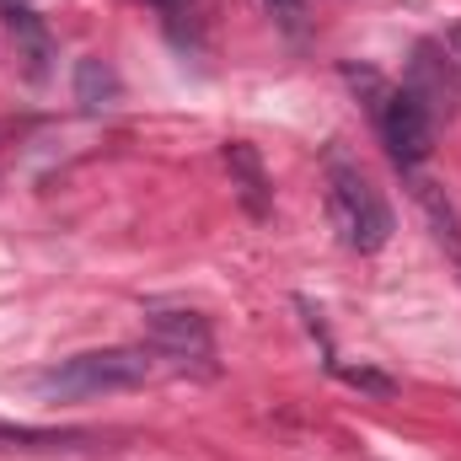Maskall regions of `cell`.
Wrapping results in <instances>:
<instances>
[{"label":"cell","instance_id":"obj_3","mask_svg":"<svg viewBox=\"0 0 461 461\" xmlns=\"http://www.w3.org/2000/svg\"><path fill=\"white\" fill-rule=\"evenodd\" d=\"M140 381H150L145 348H92V354L59 359L54 370L32 375V392H43V397H103V392H129Z\"/></svg>","mask_w":461,"mask_h":461},{"label":"cell","instance_id":"obj_7","mask_svg":"<svg viewBox=\"0 0 461 461\" xmlns=\"http://www.w3.org/2000/svg\"><path fill=\"white\" fill-rule=\"evenodd\" d=\"M76 103H81L86 113H108L118 103V76L103 59H81V65H76Z\"/></svg>","mask_w":461,"mask_h":461},{"label":"cell","instance_id":"obj_5","mask_svg":"<svg viewBox=\"0 0 461 461\" xmlns=\"http://www.w3.org/2000/svg\"><path fill=\"white\" fill-rule=\"evenodd\" d=\"M226 172H230L236 199L247 204V215H252V221H263V215L274 210V183H268V172H263V156H258L252 145L230 140V145H226Z\"/></svg>","mask_w":461,"mask_h":461},{"label":"cell","instance_id":"obj_10","mask_svg":"<svg viewBox=\"0 0 461 461\" xmlns=\"http://www.w3.org/2000/svg\"><path fill=\"white\" fill-rule=\"evenodd\" d=\"M268 11H274V22L290 32V38H301V27H306V0H263Z\"/></svg>","mask_w":461,"mask_h":461},{"label":"cell","instance_id":"obj_11","mask_svg":"<svg viewBox=\"0 0 461 461\" xmlns=\"http://www.w3.org/2000/svg\"><path fill=\"white\" fill-rule=\"evenodd\" d=\"M446 59H451V65L461 70V22L451 27V32H446Z\"/></svg>","mask_w":461,"mask_h":461},{"label":"cell","instance_id":"obj_4","mask_svg":"<svg viewBox=\"0 0 461 461\" xmlns=\"http://www.w3.org/2000/svg\"><path fill=\"white\" fill-rule=\"evenodd\" d=\"M145 333H150V344L161 348L167 359H177V365H210V354H215V339H210V322L199 317V312H188V306H145Z\"/></svg>","mask_w":461,"mask_h":461},{"label":"cell","instance_id":"obj_9","mask_svg":"<svg viewBox=\"0 0 461 461\" xmlns=\"http://www.w3.org/2000/svg\"><path fill=\"white\" fill-rule=\"evenodd\" d=\"M5 22H11V32H16V43L27 49V59H32V76H43V59H49V32L38 27V16L32 11H5Z\"/></svg>","mask_w":461,"mask_h":461},{"label":"cell","instance_id":"obj_1","mask_svg":"<svg viewBox=\"0 0 461 461\" xmlns=\"http://www.w3.org/2000/svg\"><path fill=\"white\" fill-rule=\"evenodd\" d=\"M344 81L365 97V113L375 123L386 156L413 177V172L435 156V118H429V108H424L408 86H392L386 76H375V70H365V65H344Z\"/></svg>","mask_w":461,"mask_h":461},{"label":"cell","instance_id":"obj_2","mask_svg":"<svg viewBox=\"0 0 461 461\" xmlns=\"http://www.w3.org/2000/svg\"><path fill=\"white\" fill-rule=\"evenodd\" d=\"M328 221L339 230L348 252H381L392 241V210L381 199V188H370V177L348 161L344 150H328Z\"/></svg>","mask_w":461,"mask_h":461},{"label":"cell","instance_id":"obj_6","mask_svg":"<svg viewBox=\"0 0 461 461\" xmlns=\"http://www.w3.org/2000/svg\"><path fill=\"white\" fill-rule=\"evenodd\" d=\"M413 199H419L424 221H429V230H435V241L446 247V258H451V263L461 268V215H456V204L446 199V188L413 172Z\"/></svg>","mask_w":461,"mask_h":461},{"label":"cell","instance_id":"obj_8","mask_svg":"<svg viewBox=\"0 0 461 461\" xmlns=\"http://www.w3.org/2000/svg\"><path fill=\"white\" fill-rule=\"evenodd\" d=\"M81 435L70 429H27V424H0V446L5 451H49V446H76Z\"/></svg>","mask_w":461,"mask_h":461}]
</instances>
